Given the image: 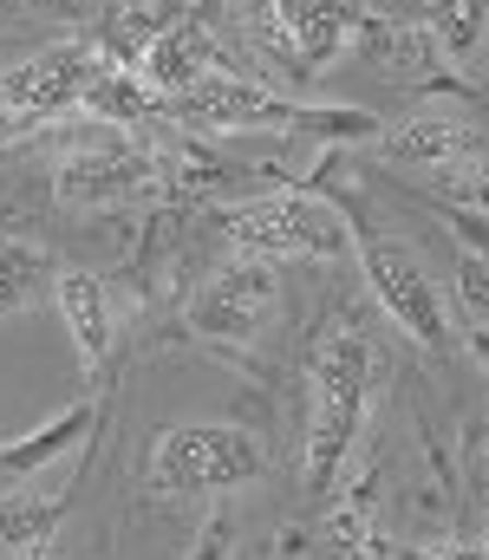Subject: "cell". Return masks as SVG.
I'll return each instance as SVG.
<instances>
[{
    "label": "cell",
    "mask_w": 489,
    "mask_h": 560,
    "mask_svg": "<svg viewBox=\"0 0 489 560\" xmlns=\"http://www.w3.org/2000/svg\"><path fill=\"white\" fill-rule=\"evenodd\" d=\"M53 306L79 346V359L98 372L112 359V339H118V306H112V287L92 275V268H59L53 275Z\"/></svg>",
    "instance_id": "9"
},
{
    "label": "cell",
    "mask_w": 489,
    "mask_h": 560,
    "mask_svg": "<svg viewBox=\"0 0 489 560\" xmlns=\"http://www.w3.org/2000/svg\"><path fill=\"white\" fill-rule=\"evenodd\" d=\"M268 469L261 443L242 423H170L151 443V489L158 495H229Z\"/></svg>",
    "instance_id": "2"
},
{
    "label": "cell",
    "mask_w": 489,
    "mask_h": 560,
    "mask_svg": "<svg viewBox=\"0 0 489 560\" xmlns=\"http://www.w3.org/2000/svg\"><path fill=\"white\" fill-rule=\"evenodd\" d=\"M144 183H151V163L131 156L125 143H112V150H79V156H66V170H59V189H66L72 202H118V196H131V189H144Z\"/></svg>",
    "instance_id": "11"
},
{
    "label": "cell",
    "mask_w": 489,
    "mask_h": 560,
    "mask_svg": "<svg viewBox=\"0 0 489 560\" xmlns=\"http://www.w3.org/2000/svg\"><path fill=\"white\" fill-rule=\"evenodd\" d=\"M359 268L372 280V300L385 306V319H392L405 339H418L424 352H451L444 300H438V287H431L424 261H418L411 248H398V242H365V248H359Z\"/></svg>",
    "instance_id": "6"
},
{
    "label": "cell",
    "mask_w": 489,
    "mask_h": 560,
    "mask_svg": "<svg viewBox=\"0 0 489 560\" xmlns=\"http://www.w3.org/2000/svg\"><path fill=\"white\" fill-rule=\"evenodd\" d=\"M379 150L405 170H424V176H477L484 170V138L477 125H464L457 112H411L398 125H385Z\"/></svg>",
    "instance_id": "7"
},
{
    "label": "cell",
    "mask_w": 489,
    "mask_h": 560,
    "mask_svg": "<svg viewBox=\"0 0 489 560\" xmlns=\"http://www.w3.org/2000/svg\"><path fill=\"white\" fill-rule=\"evenodd\" d=\"M53 535H59V502L20 495V489H7V495H0V560L39 555Z\"/></svg>",
    "instance_id": "14"
},
{
    "label": "cell",
    "mask_w": 489,
    "mask_h": 560,
    "mask_svg": "<svg viewBox=\"0 0 489 560\" xmlns=\"http://www.w3.org/2000/svg\"><path fill=\"white\" fill-rule=\"evenodd\" d=\"M235 255H255V261H294V255H346L352 248V229L346 215L307 196V189H268V196H248L222 215Z\"/></svg>",
    "instance_id": "3"
},
{
    "label": "cell",
    "mask_w": 489,
    "mask_h": 560,
    "mask_svg": "<svg viewBox=\"0 0 489 560\" xmlns=\"http://www.w3.org/2000/svg\"><path fill=\"white\" fill-rule=\"evenodd\" d=\"M170 118H183V125H202V131H235V125H301L307 112L301 105H288V98H275L268 85H248L242 72H209L202 85H189L183 98H170L163 105Z\"/></svg>",
    "instance_id": "8"
},
{
    "label": "cell",
    "mask_w": 489,
    "mask_h": 560,
    "mask_svg": "<svg viewBox=\"0 0 489 560\" xmlns=\"http://www.w3.org/2000/svg\"><path fill=\"white\" fill-rule=\"evenodd\" d=\"M26 131H39V125H33V118H20V112H7V105H0V143H20V138H26Z\"/></svg>",
    "instance_id": "15"
},
{
    "label": "cell",
    "mask_w": 489,
    "mask_h": 560,
    "mask_svg": "<svg viewBox=\"0 0 489 560\" xmlns=\"http://www.w3.org/2000/svg\"><path fill=\"white\" fill-rule=\"evenodd\" d=\"M424 39L438 46L444 66L477 72L489 52V0H431L424 7Z\"/></svg>",
    "instance_id": "12"
},
{
    "label": "cell",
    "mask_w": 489,
    "mask_h": 560,
    "mask_svg": "<svg viewBox=\"0 0 489 560\" xmlns=\"http://www.w3.org/2000/svg\"><path fill=\"white\" fill-rule=\"evenodd\" d=\"M470 352L484 359V372H489V326H470Z\"/></svg>",
    "instance_id": "16"
},
{
    "label": "cell",
    "mask_w": 489,
    "mask_h": 560,
    "mask_svg": "<svg viewBox=\"0 0 489 560\" xmlns=\"http://www.w3.org/2000/svg\"><path fill=\"white\" fill-rule=\"evenodd\" d=\"M209 72H222V66H216L202 26H170V33H158V39L144 46V59H138V79H144V92L158 98V112L170 98H183L189 85H202Z\"/></svg>",
    "instance_id": "10"
},
{
    "label": "cell",
    "mask_w": 489,
    "mask_h": 560,
    "mask_svg": "<svg viewBox=\"0 0 489 560\" xmlns=\"http://www.w3.org/2000/svg\"><path fill=\"white\" fill-rule=\"evenodd\" d=\"M53 255L39 242H20V235H0V313H20L33 306L39 293H53Z\"/></svg>",
    "instance_id": "13"
},
{
    "label": "cell",
    "mask_w": 489,
    "mask_h": 560,
    "mask_svg": "<svg viewBox=\"0 0 489 560\" xmlns=\"http://www.w3.org/2000/svg\"><path fill=\"white\" fill-rule=\"evenodd\" d=\"M242 20H248V39L301 79L333 72L359 39L352 0H248Z\"/></svg>",
    "instance_id": "4"
},
{
    "label": "cell",
    "mask_w": 489,
    "mask_h": 560,
    "mask_svg": "<svg viewBox=\"0 0 489 560\" xmlns=\"http://www.w3.org/2000/svg\"><path fill=\"white\" fill-rule=\"evenodd\" d=\"M281 313V275L255 255H235L222 275L202 280L196 306H189V326L202 339H222V346H255Z\"/></svg>",
    "instance_id": "5"
},
{
    "label": "cell",
    "mask_w": 489,
    "mask_h": 560,
    "mask_svg": "<svg viewBox=\"0 0 489 560\" xmlns=\"http://www.w3.org/2000/svg\"><path fill=\"white\" fill-rule=\"evenodd\" d=\"M385 378V352L359 319H333L307 365V489L326 495L359 423L372 405V385Z\"/></svg>",
    "instance_id": "1"
}]
</instances>
